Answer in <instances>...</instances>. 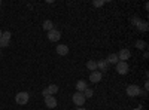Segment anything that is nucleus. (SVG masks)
Wrapping results in <instances>:
<instances>
[{"instance_id": "f257e3e1", "label": "nucleus", "mask_w": 149, "mask_h": 110, "mask_svg": "<svg viewBox=\"0 0 149 110\" xmlns=\"http://www.w3.org/2000/svg\"><path fill=\"white\" fill-rule=\"evenodd\" d=\"M128 70H130V67H128L127 61H118L116 63V71L119 73V75H127Z\"/></svg>"}, {"instance_id": "f03ea898", "label": "nucleus", "mask_w": 149, "mask_h": 110, "mask_svg": "<svg viewBox=\"0 0 149 110\" xmlns=\"http://www.w3.org/2000/svg\"><path fill=\"white\" fill-rule=\"evenodd\" d=\"M29 98H30V95H29V92H18L17 95H15V101L18 103V104H27L29 103Z\"/></svg>"}, {"instance_id": "7ed1b4c3", "label": "nucleus", "mask_w": 149, "mask_h": 110, "mask_svg": "<svg viewBox=\"0 0 149 110\" xmlns=\"http://www.w3.org/2000/svg\"><path fill=\"white\" fill-rule=\"evenodd\" d=\"M73 103L76 104V106H84V103H85V97H84V92H74L73 94Z\"/></svg>"}, {"instance_id": "20e7f679", "label": "nucleus", "mask_w": 149, "mask_h": 110, "mask_svg": "<svg viewBox=\"0 0 149 110\" xmlns=\"http://www.w3.org/2000/svg\"><path fill=\"white\" fill-rule=\"evenodd\" d=\"M60 37H61V33H60L58 30L52 28L51 31H48V39L51 40V42H58V40H60Z\"/></svg>"}, {"instance_id": "39448f33", "label": "nucleus", "mask_w": 149, "mask_h": 110, "mask_svg": "<svg viewBox=\"0 0 149 110\" xmlns=\"http://www.w3.org/2000/svg\"><path fill=\"white\" fill-rule=\"evenodd\" d=\"M9 42H10V33H9V31H5V33L2 34V37H0V48L8 46Z\"/></svg>"}, {"instance_id": "423d86ee", "label": "nucleus", "mask_w": 149, "mask_h": 110, "mask_svg": "<svg viewBox=\"0 0 149 110\" xmlns=\"http://www.w3.org/2000/svg\"><path fill=\"white\" fill-rule=\"evenodd\" d=\"M45 104L49 109H54V107H57V98L54 95H48V97H45Z\"/></svg>"}, {"instance_id": "0eeeda50", "label": "nucleus", "mask_w": 149, "mask_h": 110, "mask_svg": "<svg viewBox=\"0 0 149 110\" xmlns=\"http://www.w3.org/2000/svg\"><path fill=\"white\" fill-rule=\"evenodd\" d=\"M139 92H140V88L137 86V85H130V86L127 88V94L130 97H137Z\"/></svg>"}, {"instance_id": "6e6552de", "label": "nucleus", "mask_w": 149, "mask_h": 110, "mask_svg": "<svg viewBox=\"0 0 149 110\" xmlns=\"http://www.w3.org/2000/svg\"><path fill=\"white\" fill-rule=\"evenodd\" d=\"M130 57H131V52L127 49V48L121 49V51H119V54H118V59H119V61H125V59H128Z\"/></svg>"}, {"instance_id": "1a4fd4ad", "label": "nucleus", "mask_w": 149, "mask_h": 110, "mask_svg": "<svg viewBox=\"0 0 149 110\" xmlns=\"http://www.w3.org/2000/svg\"><path fill=\"white\" fill-rule=\"evenodd\" d=\"M103 75H102V71H91V75H90V80L93 83H98L102 80Z\"/></svg>"}, {"instance_id": "9d476101", "label": "nucleus", "mask_w": 149, "mask_h": 110, "mask_svg": "<svg viewBox=\"0 0 149 110\" xmlns=\"http://www.w3.org/2000/svg\"><path fill=\"white\" fill-rule=\"evenodd\" d=\"M134 22H136V26H137V28H139V30H142V31H146V30H148V22H146V21H142V19H134Z\"/></svg>"}, {"instance_id": "9b49d317", "label": "nucleus", "mask_w": 149, "mask_h": 110, "mask_svg": "<svg viewBox=\"0 0 149 110\" xmlns=\"http://www.w3.org/2000/svg\"><path fill=\"white\" fill-rule=\"evenodd\" d=\"M57 54L58 55H67L69 54V48L66 45H58L57 46Z\"/></svg>"}, {"instance_id": "f8f14e48", "label": "nucleus", "mask_w": 149, "mask_h": 110, "mask_svg": "<svg viewBox=\"0 0 149 110\" xmlns=\"http://www.w3.org/2000/svg\"><path fill=\"white\" fill-rule=\"evenodd\" d=\"M97 63V68L100 70V71H106V68H107V63H106V59H100V61H95Z\"/></svg>"}, {"instance_id": "ddd939ff", "label": "nucleus", "mask_w": 149, "mask_h": 110, "mask_svg": "<svg viewBox=\"0 0 149 110\" xmlns=\"http://www.w3.org/2000/svg\"><path fill=\"white\" fill-rule=\"evenodd\" d=\"M106 63H107V64H116V63H118V55H116V54H110V55L106 58Z\"/></svg>"}, {"instance_id": "4468645a", "label": "nucleus", "mask_w": 149, "mask_h": 110, "mask_svg": "<svg viewBox=\"0 0 149 110\" xmlns=\"http://www.w3.org/2000/svg\"><path fill=\"white\" fill-rule=\"evenodd\" d=\"M86 68H88L90 71H95L97 70V63H95V61H93V59H90L88 63H86Z\"/></svg>"}, {"instance_id": "2eb2a0df", "label": "nucleus", "mask_w": 149, "mask_h": 110, "mask_svg": "<svg viewBox=\"0 0 149 110\" xmlns=\"http://www.w3.org/2000/svg\"><path fill=\"white\" fill-rule=\"evenodd\" d=\"M76 88H78V92H84L88 86H86V83H85L84 80H79V82L76 83Z\"/></svg>"}, {"instance_id": "dca6fc26", "label": "nucleus", "mask_w": 149, "mask_h": 110, "mask_svg": "<svg viewBox=\"0 0 149 110\" xmlns=\"http://www.w3.org/2000/svg\"><path fill=\"white\" fill-rule=\"evenodd\" d=\"M52 28H54V24H52V21L46 19V21L43 22V30H46V31H51Z\"/></svg>"}, {"instance_id": "f3484780", "label": "nucleus", "mask_w": 149, "mask_h": 110, "mask_svg": "<svg viewBox=\"0 0 149 110\" xmlns=\"http://www.w3.org/2000/svg\"><path fill=\"white\" fill-rule=\"evenodd\" d=\"M48 91H49V95H54V94H57L58 86H57V85H49V86H48Z\"/></svg>"}, {"instance_id": "a211bd4d", "label": "nucleus", "mask_w": 149, "mask_h": 110, "mask_svg": "<svg viewBox=\"0 0 149 110\" xmlns=\"http://www.w3.org/2000/svg\"><path fill=\"white\" fill-rule=\"evenodd\" d=\"M93 89H90V88H86L85 91H84V97H85V98H91V97H93Z\"/></svg>"}, {"instance_id": "6ab92c4d", "label": "nucleus", "mask_w": 149, "mask_h": 110, "mask_svg": "<svg viewBox=\"0 0 149 110\" xmlns=\"http://www.w3.org/2000/svg\"><path fill=\"white\" fill-rule=\"evenodd\" d=\"M103 5H104V0H94V2H93V6L94 8H100Z\"/></svg>"}, {"instance_id": "aec40b11", "label": "nucleus", "mask_w": 149, "mask_h": 110, "mask_svg": "<svg viewBox=\"0 0 149 110\" xmlns=\"http://www.w3.org/2000/svg\"><path fill=\"white\" fill-rule=\"evenodd\" d=\"M136 46H137V49H145V48H146V43L142 42V40H139V42H136Z\"/></svg>"}, {"instance_id": "412c9836", "label": "nucleus", "mask_w": 149, "mask_h": 110, "mask_svg": "<svg viewBox=\"0 0 149 110\" xmlns=\"http://www.w3.org/2000/svg\"><path fill=\"white\" fill-rule=\"evenodd\" d=\"M42 95H45V97H48V95H49V91H48V88H45V89L42 91Z\"/></svg>"}, {"instance_id": "4be33fe9", "label": "nucleus", "mask_w": 149, "mask_h": 110, "mask_svg": "<svg viewBox=\"0 0 149 110\" xmlns=\"http://www.w3.org/2000/svg\"><path fill=\"white\" fill-rule=\"evenodd\" d=\"M139 95H142V97H146V95H148V91H140V92H139Z\"/></svg>"}, {"instance_id": "5701e85b", "label": "nucleus", "mask_w": 149, "mask_h": 110, "mask_svg": "<svg viewBox=\"0 0 149 110\" xmlns=\"http://www.w3.org/2000/svg\"><path fill=\"white\" fill-rule=\"evenodd\" d=\"M2 34H3V31H2V30H0V37H2Z\"/></svg>"}, {"instance_id": "b1692460", "label": "nucleus", "mask_w": 149, "mask_h": 110, "mask_svg": "<svg viewBox=\"0 0 149 110\" xmlns=\"http://www.w3.org/2000/svg\"><path fill=\"white\" fill-rule=\"evenodd\" d=\"M0 6H2V0H0Z\"/></svg>"}]
</instances>
